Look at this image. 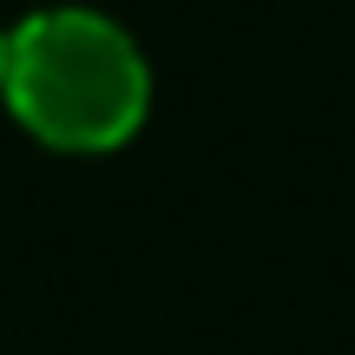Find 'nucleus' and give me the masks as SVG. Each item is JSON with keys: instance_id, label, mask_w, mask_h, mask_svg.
Returning a JSON list of instances; mask_svg holds the SVG:
<instances>
[{"instance_id": "obj_1", "label": "nucleus", "mask_w": 355, "mask_h": 355, "mask_svg": "<svg viewBox=\"0 0 355 355\" xmlns=\"http://www.w3.org/2000/svg\"><path fill=\"white\" fill-rule=\"evenodd\" d=\"M0 92L13 119L46 145L99 152L139 132L152 105V66L112 13L60 0L0 33Z\"/></svg>"}]
</instances>
